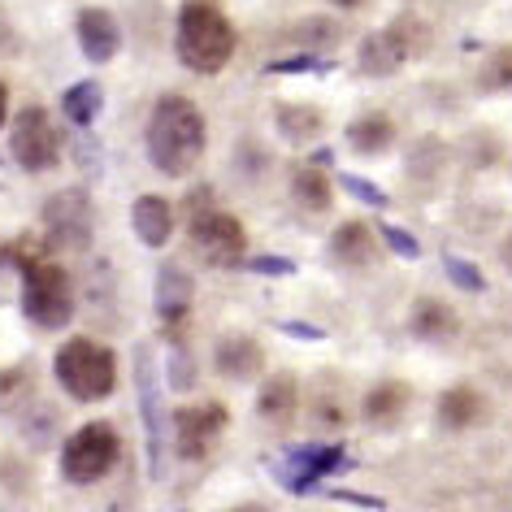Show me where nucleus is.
Here are the masks:
<instances>
[{
	"instance_id": "a878e982",
	"label": "nucleus",
	"mask_w": 512,
	"mask_h": 512,
	"mask_svg": "<svg viewBox=\"0 0 512 512\" xmlns=\"http://www.w3.org/2000/svg\"><path fill=\"white\" fill-rule=\"evenodd\" d=\"M339 35L343 27L339 22H330V18H309V22H300L296 31H291V40H296L304 53H313V48H330V44H339Z\"/></svg>"
},
{
	"instance_id": "473e14b6",
	"label": "nucleus",
	"mask_w": 512,
	"mask_h": 512,
	"mask_svg": "<svg viewBox=\"0 0 512 512\" xmlns=\"http://www.w3.org/2000/svg\"><path fill=\"white\" fill-rule=\"evenodd\" d=\"M326 499H335V504H356V508H374V512L387 508V499H378V495H361V491H326Z\"/></svg>"
},
{
	"instance_id": "4be33fe9",
	"label": "nucleus",
	"mask_w": 512,
	"mask_h": 512,
	"mask_svg": "<svg viewBox=\"0 0 512 512\" xmlns=\"http://www.w3.org/2000/svg\"><path fill=\"white\" fill-rule=\"evenodd\" d=\"M482 413H486V404H482V395L473 387H452L439 400V426L443 430H469Z\"/></svg>"
},
{
	"instance_id": "58836bf2",
	"label": "nucleus",
	"mask_w": 512,
	"mask_h": 512,
	"mask_svg": "<svg viewBox=\"0 0 512 512\" xmlns=\"http://www.w3.org/2000/svg\"><path fill=\"white\" fill-rule=\"evenodd\" d=\"M230 512H265V508H256V504H243V508H230Z\"/></svg>"
},
{
	"instance_id": "2f4dec72",
	"label": "nucleus",
	"mask_w": 512,
	"mask_h": 512,
	"mask_svg": "<svg viewBox=\"0 0 512 512\" xmlns=\"http://www.w3.org/2000/svg\"><path fill=\"white\" fill-rule=\"evenodd\" d=\"M252 274H296V261H287V256H252V261H243Z\"/></svg>"
},
{
	"instance_id": "cd10ccee",
	"label": "nucleus",
	"mask_w": 512,
	"mask_h": 512,
	"mask_svg": "<svg viewBox=\"0 0 512 512\" xmlns=\"http://www.w3.org/2000/svg\"><path fill=\"white\" fill-rule=\"evenodd\" d=\"M482 87H512V48H495L491 57H486V70H482Z\"/></svg>"
},
{
	"instance_id": "dca6fc26",
	"label": "nucleus",
	"mask_w": 512,
	"mask_h": 512,
	"mask_svg": "<svg viewBox=\"0 0 512 512\" xmlns=\"http://www.w3.org/2000/svg\"><path fill=\"white\" fill-rule=\"evenodd\" d=\"M131 226H135L139 243H148V248H165L170 235H174V209H170V200L139 196L135 209H131Z\"/></svg>"
},
{
	"instance_id": "9b49d317",
	"label": "nucleus",
	"mask_w": 512,
	"mask_h": 512,
	"mask_svg": "<svg viewBox=\"0 0 512 512\" xmlns=\"http://www.w3.org/2000/svg\"><path fill=\"white\" fill-rule=\"evenodd\" d=\"M343 465H352L348 447H343V443H309V447L287 452L283 465H274V478L283 482L291 495H304V491H313L326 473H335Z\"/></svg>"
},
{
	"instance_id": "a211bd4d",
	"label": "nucleus",
	"mask_w": 512,
	"mask_h": 512,
	"mask_svg": "<svg viewBox=\"0 0 512 512\" xmlns=\"http://www.w3.org/2000/svg\"><path fill=\"white\" fill-rule=\"evenodd\" d=\"M300 408V387L291 374H274L265 378L261 395H256V413H261V421H270V426H287L291 417H296Z\"/></svg>"
},
{
	"instance_id": "20e7f679",
	"label": "nucleus",
	"mask_w": 512,
	"mask_h": 512,
	"mask_svg": "<svg viewBox=\"0 0 512 512\" xmlns=\"http://www.w3.org/2000/svg\"><path fill=\"white\" fill-rule=\"evenodd\" d=\"M53 374L66 395L96 404V400H109L113 387H118V356L100 348L96 339H70L53 356Z\"/></svg>"
},
{
	"instance_id": "f03ea898",
	"label": "nucleus",
	"mask_w": 512,
	"mask_h": 512,
	"mask_svg": "<svg viewBox=\"0 0 512 512\" xmlns=\"http://www.w3.org/2000/svg\"><path fill=\"white\" fill-rule=\"evenodd\" d=\"M0 261H14L22 270V313L40 330H61L74 317V283L57 261H48V248L35 239H14L0 248Z\"/></svg>"
},
{
	"instance_id": "ddd939ff",
	"label": "nucleus",
	"mask_w": 512,
	"mask_h": 512,
	"mask_svg": "<svg viewBox=\"0 0 512 512\" xmlns=\"http://www.w3.org/2000/svg\"><path fill=\"white\" fill-rule=\"evenodd\" d=\"M74 31H79V48L87 61H113L122 48V27L118 18L109 14V9H79V18H74Z\"/></svg>"
},
{
	"instance_id": "bb28decb",
	"label": "nucleus",
	"mask_w": 512,
	"mask_h": 512,
	"mask_svg": "<svg viewBox=\"0 0 512 512\" xmlns=\"http://www.w3.org/2000/svg\"><path fill=\"white\" fill-rule=\"evenodd\" d=\"M335 61L330 57H317V53H300V57H283V61H270L265 74H330Z\"/></svg>"
},
{
	"instance_id": "f8f14e48",
	"label": "nucleus",
	"mask_w": 512,
	"mask_h": 512,
	"mask_svg": "<svg viewBox=\"0 0 512 512\" xmlns=\"http://www.w3.org/2000/svg\"><path fill=\"white\" fill-rule=\"evenodd\" d=\"M226 430L222 404H187L174 413V452L183 460H204Z\"/></svg>"
},
{
	"instance_id": "b1692460",
	"label": "nucleus",
	"mask_w": 512,
	"mask_h": 512,
	"mask_svg": "<svg viewBox=\"0 0 512 512\" xmlns=\"http://www.w3.org/2000/svg\"><path fill=\"white\" fill-rule=\"evenodd\" d=\"M291 196L300 200V209L326 213L330 204H335V187H330V178L322 170H313V165H300V170L291 174Z\"/></svg>"
},
{
	"instance_id": "4c0bfd02",
	"label": "nucleus",
	"mask_w": 512,
	"mask_h": 512,
	"mask_svg": "<svg viewBox=\"0 0 512 512\" xmlns=\"http://www.w3.org/2000/svg\"><path fill=\"white\" fill-rule=\"evenodd\" d=\"M499 256H504V270L512 274V235L504 239V248H499Z\"/></svg>"
},
{
	"instance_id": "7ed1b4c3",
	"label": "nucleus",
	"mask_w": 512,
	"mask_h": 512,
	"mask_svg": "<svg viewBox=\"0 0 512 512\" xmlns=\"http://www.w3.org/2000/svg\"><path fill=\"white\" fill-rule=\"evenodd\" d=\"M174 53L191 74H222L235 57V27L217 0H183L174 22Z\"/></svg>"
},
{
	"instance_id": "39448f33",
	"label": "nucleus",
	"mask_w": 512,
	"mask_h": 512,
	"mask_svg": "<svg viewBox=\"0 0 512 512\" xmlns=\"http://www.w3.org/2000/svg\"><path fill=\"white\" fill-rule=\"evenodd\" d=\"M122 456V439L109 421H87L66 439L61 447V478L74 486H92L100 478H109L113 465Z\"/></svg>"
},
{
	"instance_id": "412c9836",
	"label": "nucleus",
	"mask_w": 512,
	"mask_h": 512,
	"mask_svg": "<svg viewBox=\"0 0 512 512\" xmlns=\"http://www.w3.org/2000/svg\"><path fill=\"white\" fill-rule=\"evenodd\" d=\"M408 400H413V395H408L404 382H378V387L365 395V408H361V413H365L369 426H395V421L404 417Z\"/></svg>"
},
{
	"instance_id": "f704fd0d",
	"label": "nucleus",
	"mask_w": 512,
	"mask_h": 512,
	"mask_svg": "<svg viewBox=\"0 0 512 512\" xmlns=\"http://www.w3.org/2000/svg\"><path fill=\"white\" fill-rule=\"evenodd\" d=\"M9 48H14V31H9L5 14H0V53H9Z\"/></svg>"
},
{
	"instance_id": "e433bc0d",
	"label": "nucleus",
	"mask_w": 512,
	"mask_h": 512,
	"mask_svg": "<svg viewBox=\"0 0 512 512\" xmlns=\"http://www.w3.org/2000/svg\"><path fill=\"white\" fill-rule=\"evenodd\" d=\"M330 5H335V9H348V14H352V9H365L369 0H330Z\"/></svg>"
},
{
	"instance_id": "2eb2a0df",
	"label": "nucleus",
	"mask_w": 512,
	"mask_h": 512,
	"mask_svg": "<svg viewBox=\"0 0 512 512\" xmlns=\"http://www.w3.org/2000/svg\"><path fill=\"white\" fill-rule=\"evenodd\" d=\"M213 365H217V374L230 378V382H248V378L261 374L265 352H261V343L248 339V335H226L213 348Z\"/></svg>"
},
{
	"instance_id": "c85d7f7f",
	"label": "nucleus",
	"mask_w": 512,
	"mask_h": 512,
	"mask_svg": "<svg viewBox=\"0 0 512 512\" xmlns=\"http://www.w3.org/2000/svg\"><path fill=\"white\" fill-rule=\"evenodd\" d=\"M443 274H447V278H452V287H460V291H469V296H478V291L486 287V278H482L478 270H473V265H469V261H460V256H447V261H443Z\"/></svg>"
},
{
	"instance_id": "f3484780",
	"label": "nucleus",
	"mask_w": 512,
	"mask_h": 512,
	"mask_svg": "<svg viewBox=\"0 0 512 512\" xmlns=\"http://www.w3.org/2000/svg\"><path fill=\"white\" fill-rule=\"evenodd\" d=\"M191 274L183 270V265H161L157 274V313L165 326H178L191 309Z\"/></svg>"
},
{
	"instance_id": "6e6552de",
	"label": "nucleus",
	"mask_w": 512,
	"mask_h": 512,
	"mask_svg": "<svg viewBox=\"0 0 512 512\" xmlns=\"http://www.w3.org/2000/svg\"><path fill=\"white\" fill-rule=\"evenodd\" d=\"M9 152H14V161L27 174H44V170H53V165L61 161L57 126L40 105H27L14 118V126H9Z\"/></svg>"
},
{
	"instance_id": "5701e85b",
	"label": "nucleus",
	"mask_w": 512,
	"mask_h": 512,
	"mask_svg": "<svg viewBox=\"0 0 512 512\" xmlns=\"http://www.w3.org/2000/svg\"><path fill=\"white\" fill-rule=\"evenodd\" d=\"M100 109H105V92H100L96 79H79L66 96H61V113H66L79 131H87V126L100 118Z\"/></svg>"
},
{
	"instance_id": "0eeeda50",
	"label": "nucleus",
	"mask_w": 512,
	"mask_h": 512,
	"mask_svg": "<svg viewBox=\"0 0 512 512\" xmlns=\"http://www.w3.org/2000/svg\"><path fill=\"white\" fill-rule=\"evenodd\" d=\"M44 230H48V243L61 252H87L92 248V235H96V209H92V196L83 187H66L57 196L44 200Z\"/></svg>"
},
{
	"instance_id": "c9c22d12",
	"label": "nucleus",
	"mask_w": 512,
	"mask_h": 512,
	"mask_svg": "<svg viewBox=\"0 0 512 512\" xmlns=\"http://www.w3.org/2000/svg\"><path fill=\"white\" fill-rule=\"evenodd\" d=\"M5 118H9V87L0 83V126H5Z\"/></svg>"
},
{
	"instance_id": "72a5a7b5",
	"label": "nucleus",
	"mask_w": 512,
	"mask_h": 512,
	"mask_svg": "<svg viewBox=\"0 0 512 512\" xmlns=\"http://www.w3.org/2000/svg\"><path fill=\"white\" fill-rule=\"evenodd\" d=\"M278 330H283V335H291V339H309V343L326 339V330H322V326H309V322H278Z\"/></svg>"
},
{
	"instance_id": "393cba45",
	"label": "nucleus",
	"mask_w": 512,
	"mask_h": 512,
	"mask_svg": "<svg viewBox=\"0 0 512 512\" xmlns=\"http://www.w3.org/2000/svg\"><path fill=\"white\" fill-rule=\"evenodd\" d=\"M274 122H278V131H283L291 144H309V139L322 131V113H317L313 105H278Z\"/></svg>"
},
{
	"instance_id": "f257e3e1",
	"label": "nucleus",
	"mask_w": 512,
	"mask_h": 512,
	"mask_svg": "<svg viewBox=\"0 0 512 512\" xmlns=\"http://www.w3.org/2000/svg\"><path fill=\"white\" fill-rule=\"evenodd\" d=\"M148 161L157 165L165 178H183L200 165L204 148H209V126L196 100L165 92L148 113V131H144Z\"/></svg>"
},
{
	"instance_id": "1a4fd4ad",
	"label": "nucleus",
	"mask_w": 512,
	"mask_h": 512,
	"mask_svg": "<svg viewBox=\"0 0 512 512\" xmlns=\"http://www.w3.org/2000/svg\"><path fill=\"white\" fill-rule=\"evenodd\" d=\"M135 391H139V417H144V439H148V473L152 478H161L165 473V434H170V421H165L152 348H139V356H135Z\"/></svg>"
},
{
	"instance_id": "423d86ee",
	"label": "nucleus",
	"mask_w": 512,
	"mask_h": 512,
	"mask_svg": "<svg viewBox=\"0 0 512 512\" xmlns=\"http://www.w3.org/2000/svg\"><path fill=\"white\" fill-rule=\"evenodd\" d=\"M421 44H426V27H421L413 14H404V18L387 22L382 31L365 35L361 48H356V66H361V74L387 79V74L404 70L408 61L421 53Z\"/></svg>"
},
{
	"instance_id": "c756f323",
	"label": "nucleus",
	"mask_w": 512,
	"mask_h": 512,
	"mask_svg": "<svg viewBox=\"0 0 512 512\" xmlns=\"http://www.w3.org/2000/svg\"><path fill=\"white\" fill-rule=\"evenodd\" d=\"M339 187H348V196L374 204V209H387V204H391L387 191L374 187V183H369V178H361V174H339Z\"/></svg>"
},
{
	"instance_id": "7c9ffc66",
	"label": "nucleus",
	"mask_w": 512,
	"mask_h": 512,
	"mask_svg": "<svg viewBox=\"0 0 512 512\" xmlns=\"http://www.w3.org/2000/svg\"><path fill=\"white\" fill-rule=\"evenodd\" d=\"M382 243L395 252V256H404V261H417L421 256V243L408 235V230H400V226H391V222H382Z\"/></svg>"
},
{
	"instance_id": "4468645a",
	"label": "nucleus",
	"mask_w": 512,
	"mask_h": 512,
	"mask_svg": "<svg viewBox=\"0 0 512 512\" xmlns=\"http://www.w3.org/2000/svg\"><path fill=\"white\" fill-rule=\"evenodd\" d=\"M326 252H330V261L335 265H343V270H365V265L378 261V239H374V230H369L365 222L348 217V222L330 235Z\"/></svg>"
},
{
	"instance_id": "aec40b11",
	"label": "nucleus",
	"mask_w": 512,
	"mask_h": 512,
	"mask_svg": "<svg viewBox=\"0 0 512 512\" xmlns=\"http://www.w3.org/2000/svg\"><path fill=\"white\" fill-rule=\"evenodd\" d=\"M413 335L426 343H447L460 335V317L439 300H417L413 309Z\"/></svg>"
},
{
	"instance_id": "6ab92c4d",
	"label": "nucleus",
	"mask_w": 512,
	"mask_h": 512,
	"mask_svg": "<svg viewBox=\"0 0 512 512\" xmlns=\"http://www.w3.org/2000/svg\"><path fill=\"white\" fill-rule=\"evenodd\" d=\"M348 144L361 152V157H382L391 144H395V122L387 113H365L348 126Z\"/></svg>"
},
{
	"instance_id": "9d476101",
	"label": "nucleus",
	"mask_w": 512,
	"mask_h": 512,
	"mask_svg": "<svg viewBox=\"0 0 512 512\" xmlns=\"http://www.w3.org/2000/svg\"><path fill=\"white\" fill-rule=\"evenodd\" d=\"M191 235V248H196L209 265H243L248 261V235H243V222L235 213H222V209H204L191 217L187 226Z\"/></svg>"
}]
</instances>
